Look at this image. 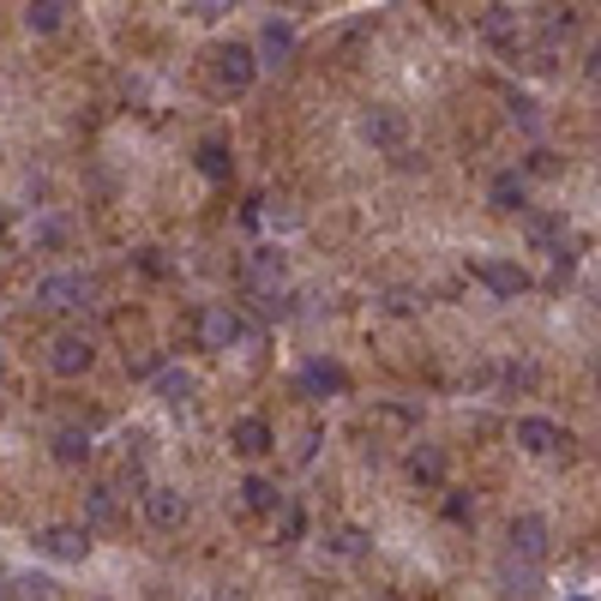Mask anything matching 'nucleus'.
Instances as JSON below:
<instances>
[{
	"label": "nucleus",
	"mask_w": 601,
	"mask_h": 601,
	"mask_svg": "<svg viewBox=\"0 0 601 601\" xmlns=\"http://www.w3.org/2000/svg\"><path fill=\"white\" fill-rule=\"evenodd\" d=\"M253 79H259V48H247V43L204 48V91L211 97H247Z\"/></svg>",
	"instance_id": "f257e3e1"
},
{
	"label": "nucleus",
	"mask_w": 601,
	"mask_h": 601,
	"mask_svg": "<svg viewBox=\"0 0 601 601\" xmlns=\"http://www.w3.org/2000/svg\"><path fill=\"white\" fill-rule=\"evenodd\" d=\"M31 301L43 307V313H85V307L97 301V283L85 271H48V277H36Z\"/></svg>",
	"instance_id": "f03ea898"
},
{
	"label": "nucleus",
	"mask_w": 601,
	"mask_h": 601,
	"mask_svg": "<svg viewBox=\"0 0 601 601\" xmlns=\"http://www.w3.org/2000/svg\"><path fill=\"white\" fill-rule=\"evenodd\" d=\"M43 361H48V374L55 379H85L91 374V361H97V337L91 331H55V337H48V349H43Z\"/></svg>",
	"instance_id": "7ed1b4c3"
},
{
	"label": "nucleus",
	"mask_w": 601,
	"mask_h": 601,
	"mask_svg": "<svg viewBox=\"0 0 601 601\" xmlns=\"http://www.w3.org/2000/svg\"><path fill=\"white\" fill-rule=\"evenodd\" d=\"M31 547L43 559H55V566H85V559H91V530H85V523H43V530L31 535Z\"/></svg>",
	"instance_id": "20e7f679"
},
{
	"label": "nucleus",
	"mask_w": 601,
	"mask_h": 601,
	"mask_svg": "<svg viewBox=\"0 0 601 601\" xmlns=\"http://www.w3.org/2000/svg\"><path fill=\"white\" fill-rule=\"evenodd\" d=\"M505 542H511V559H523V566H542L547 547H554V530H547L542 511H517V517L505 523Z\"/></svg>",
	"instance_id": "39448f33"
},
{
	"label": "nucleus",
	"mask_w": 601,
	"mask_h": 601,
	"mask_svg": "<svg viewBox=\"0 0 601 601\" xmlns=\"http://www.w3.org/2000/svg\"><path fill=\"white\" fill-rule=\"evenodd\" d=\"M235 343H247V319H241L235 307H199V349L223 355V349H235Z\"/></svg>",
	"instance_id": "423d86ee"
},
{
	"label": "nucleus",
	"mask_w": 601,
	"mask_h": 601,
	"mask_svg": "<svg viewBox=\"0 0 601 601\" xmlns=\"http://www.w3.org/2000/svg\"><path fill=\"white\" fill-rule=\"evenodd\" d=\"M511 439H517L530 457H559V452H571V433L559 427V421H547V415H517Z\"/></svg>",
	"instance_id": "0eeeda50"
},
{
	"label": "nucleus",
	"mask_w": 601,
	"mask_h": 601,
	"mask_svg": "<svg viewBox=\"0 0 601 601\" xmlns=\"http://www.w3.org/2000/svg\"><path fill=\"white\" fill-rule=\"evenodd\" d=\"M138 505H145V523H151V530H181L187 511H193V505H187V493L169 488V481H151V488L138 493Z\"/></svg>",
	"instance_id": "6e6552de"
},
{
	"label": "nucleus",
	"mask_w": 601,
	"mask_h": 601,
	"mask_svg": "<svg viewBox=\"0 0 601 601\" xmlns=\"http://www.w3.org/2000/svg\"><path fill=\"white\" fill-rule=\"evenodd\" d=\"M241 271H247V289H253V296H271V301H277V289L289 283V265H283V253H277V247H253Z\"/></svg>",
	"instance_id": "1a4fd4ad"
},
{
	"label": "nucleus",
	"mask_w": 601,
	"mask_h": 601,
	"mask_svg": "<svg viewBox=\"0 0 601 601\" xmlns=\"http://www.w3.org/2000/svg\"><path fill=\"white\" fill-rule=\"evenodd\" d=\"M476 277H481V283H488V289H493V296H500V301H517V296H530V283H535V277L523 271L517 259H476Z\"/></svg>",
	"instance_id": "9d476101"
},
{
	"label": "nucleus",
	"mask_w": 601,
	"mask_h": 601,
	"mask_svg": "<svg viewBox=\"0 0 601 601\" xmlns=\"http://www.w3.org/2000/svg\"><path fill=\"white\" fill-rule=\"evenodd\" d=\"M229 452H241V457L277 452V427L265 415H235V421H229Z\"/></svg>",
	"instance_id": "9b49d317"
},
{
	"label": "nucleus",
	"mask_w": 601,
	"mask_h": 601,
	"mask_svg": "<svg viewBox=\"0 0 601 601\" xmlns=\"http://www.w3.org/2000/svg\"><path fill=\"white\" fill-rule=\"evenodd\" d=\"M301 398H343L349 391V374H343V361H325V355H313V361L296 374Z\"/></svg>",
	"instance_id": "f8f14e48"
},
{
	"label": "nucleus",
	"mask_w": 601,
	"mask_h": 601,
	"mask_svg": "<svg viewBox=\"0 0 601 601\" xmlns=\"http://www.w3.org/2000/svg\"><path fill=\"white\" fill-rule=\"evenodd\" d=\"M361 138H367L374 151H398L403 138H409L403 109H386V102H379V109H367V114H361Z\"/></svg>",
	"instance_id": "ddd939ff"
},
{
	"label": "nucleus",
	"mask_w": 601,
	"mask_h": 601,
	"mask_svg": "<svg viewBox=\"0 0 601 601\" xmlns=\"http://www.w3.org/2000/svg\"><path fill=\"white\" fill-rule=\"evenodd\" d=\"M488 204L500 216H530V175H517V169H500L488 181Z\"/></svg>",
	"instance_id": "4468645a"
},
{
	"label": "nucleus",
	"mask_w": 601,
	"mask_h": 601,
	"mask_svg": "<svg viewBox=\"0 0 601 601\" xmlns=\"http://www.w3.org/2000/svg\"><path fill=\"white\" fill-rule=\"evenodd\" d=\"M493 590H500V601H530L535 590H542V566H523V559H500V571H493Z\"/></svg>",
	"instance_id": "2eb2a0df"
},
{
	"label": "nucleus",
	"mask_w": 601,
	"mask_h": 601,
	"mask_svg": "<svg viewBox=\"0 0 601 601\" xmlns=\"http://www.w3.org/2000/svg\"><path fill=\"white\" fill-rule=\"evenodd\" d=\"M126 511H121V488L114 481H97V488H85V530H114Z\"/></svg>",
	"instance_id": "dca6fc26"
},
{
	"label": "nucleus",
	"mask_w": 601,
	"mask_h": 601,
	"mask_svg": "<svg viewBox=\"0 0 601 601\" xmlns=\"http://www.w3.org/2000/svg\"><path fill=\"white\" fill-rule=\"evenodd\" d=\"M296 60V24L289 19H265L259 31V67H289Z\"/></svg>",
	"instance_id": "f3484780"
},
{
	"label": "nucleus",
	"mask_w": 601,
	"mask_h": 601,
	"mask_svg": "<svg viewBox=\"0 0 601 601\" xmlns=\"http://www.w3.org/2000/svg\"><path fill=\"white\" fill-rule=\"evenodd\" d=\"M193 169L204 175V181H216V187H223L229 175H235V151H229V138H199Z\"/></svg>",
	"instance_id": "a211bd4d"
},
{
	"label": "nucleus",
	"mask_w": 601,
	"mask_h": 601,
	"mask_svg": "<svg viewBox=\"0 0 601 601\" xmlns=\"http://www.w3.org/2000/svg\"><path fill=\"white\" fill-rule=\"evenodd\" d=\"M403 469H409V481H415V488H439L445 493V452H439V445H415Z\"/></svg>",
	"instance_id": "6ab92c4d"
},
{
	"label": "nucleus",
	"mask_w": 601,
	"mask_h": 601,
	"mask_svg": "<svg viewBox=\"0 0 601 601\" xmlns=\"http://www.w3.org/2000/svg\"><path fill=\"white\" fill-rule=\"evenodd\" d=\"M241 505H247L253 517H277V511H283L289 500L277 493V481H271V476H247V481H241Z\"/></svg>",
	"instance_id": "aec40b11"
},
{
	"label": "nucleus",
	"mask_w": 601,
	"mask_h": 601,
	"mask_svg": "<svg viewBox=\"0 0 601 601\" xmlns=\"http://www.w3.org/2000/svg\"><path fill=\"white\" fill-rule=\"evenodd\" d=\"M48 452H55V464L85 469V464H91V452H97V445H91V433H85V427H60L55 439H48Z\"/></svg>",
	"instance_id": "412c9836"
},
{
	"label": "nucleus",
	"mask_w": 601,
	"mask_h": 601,
	"mask_svg": "<svg viewBox=\"0 0 601 601\" xmlns=\"http://www.w3.org/2000/svg\"><path fill=\"white\" fill-rule=\"evenodd\" d=\"M67 0H31V7H24V31L31 36H55L60 24H67Z\"/></svg>",
	"instance_id": "4be33fe9"
},
{
	"label": "nucleus",
	"mask_w": 601,
	"mask_h": 601,
	"mask_svg": "<svg viewBox=\"0 0 601 601\" xmlns=\"http://www.w3.org/2000/svg\"><path fill=\"white\" fill-rule=\"evenodd\" d=\"M151 386H157V398H163V403H193L199 379L187 374V367H157V379H151Z\"/></svg>",
	"instance_id": "5701e85b"
},
{
	"label": "nucleus",
	"mask_w": 601,
	"mask_h": 601,
	"mask_svg": "<svg viewBox=\"0 0 601 601\" xmlns=\"http://www.w3.org/2000/svg\"><path fill=\"white\" fill-rule=\"evenodd\" d=\"M481 31H488L500 48H517V12H511V7H488V12H481Z\"/></svg>",
	"instance_id": "b1692460"
},
{
	"label": "nucleus",
	"mask_w": 601,
	"mask_h": 601,
	"mask_svg": "<svg viewBox=\"0 0 601 601\" xmlns=\"http://www.w3.org/2000/svg\"><path fill=\"white\" fill-rule=\"evenodd\" d=\"M530 241H535V247H547V253H559V247H566V216L530 211Z\"/></svg>",
	"instance_id": "393cba45"
},
{
	"label": "nucleus",
	"mask_w": 601,
	"mask_h": 601,
	"mask_svg": "<svg viewBox=\"0 0 601 601\" xmlns=\"http://www.w3.org/2000/svg\"><path fill=\"white\" fill-rule=\"evenodd\" d=\"M439 517H445V523H457V530H464V523H476V493H469V488H445Z\"/></svg>",
	"instance_id": "a878e982"
},
{
	"label": "nucleus",
	"mask_w": 601,
	"mask_h": 601,
	"mask_svg": "<svg viewBox=\"0 0 601 601\" xmlns=\"http://www.w3.org/2000/svg\"><path fill=\"white\" fill-rule=\"evenodd\" d=\"M60 583L43 578V571H24V578H12V601H55Z\"/></svg>",
	"instance_id": "bb28decb"
},
{
	"label": "nucleus",
	"mask_w": 601,
	"mask_h": 601,
	"mask_svg": "<svg viewBox=\"0 0 601 601\" xmlns=\"http://www.w3.org/2000/svg\"><path fill=\"white\" fill-rule=\"evenodd\" d=\"M301 530H307L301 505H283V511H277V542H283V547H296V542H301Z\"/></svg>",
	"instance_id": "cd10ccee"
},
{
	"label": "nucleus",
	"mask_w": 601,
	"mask_h": 601,
	"mask_svg": "<svg viewBox=\"0 0 601 601\" xmlns=\"http://www.w3.org/2000/svg\"><path fill=\"white\" fill-rule=\"evenodd\" d=\"M331 547H337L343 559H355V554H367V535L361 530H337V542H331Z\"/></svg>",
	"instance_id": "c85d7f7f"
},
{
	"label": "nucleus",
	"mask_w": 601,
	"mask_h": 601,
	"mask_svg": "<svg viewBox=\"0 0 601 601\" xmlns=\"http://www.w3.org/2000/svg\"><path fill=\"white\" fill-rule=\"evenodd\" d=\"M138 265H145L151 277H163V271H169V265H163V253H157V247H138Z\"/></svg>",
	"instance_id": "c756f323"
},
{
	"label": "nucleus",
	"mask_w": 601,
	"mask_h": 601,
	"mask_svg": "<svg viewBox=\"0 0 601 601\" xmlns=\"http://www.w3.org/2000/svg\"><path fill=\"white\" fill-rule=\"evenodd\" d=\"M505 386H535V367L523 361V367H505Z\"/></svg>",
	"instance_id": "7c9ffc66"
},
{
	"label": "nucleus",
	"mask_w": 601,
	"mask_h": 601,
	"mask_svg": "<svg viewBox=\"0 0 601 601\" xmlns=\"http://www.w3.org/2000/svg\"><path fill=\"white\" fill-rule=\"evenodd\" d=\"M187 12H193V19H223L229 7H223V0H199V7H187Z\"/></svg>",
	"instance_id": "2f4dec72"
},
{
	"label": "nucleus",
	"mask_w": 601,
	"mask_h": 601,
	"mask_svg": "<svg viewBox=\"0 0 601 601\" xmlns=\"http://www.w3.org/2000/svg\"><path fill=\"white\" fill-rule=\"evenodd\" d=\"M583 73H590V79H596V85H601V43H596V48H590V60H583Z\"/></svg>",
	"instance_id": "473e14b6"
},
{
	"label": "nucleus",
	"mask_w": 601,
	"mask_h": 601,
	"mask_svg": "<svg viewBox=\"0 0 601 601\" xmlns=\"http://www.w3.org/2000/svg\"><path fill=\"white\" fill-rule=\"evenodd\" d=\"M596 386H601V361H596Z\"/></svg>",
	"instance_id": "72a5a7b5"
},
{
	"label": "nucleus",
	"mask_w": 601,
	"mask_h": 601,
	"mask_svg": "<svg viewBox=\"0 0 601 601\" xmlns=\"http://www.w3.org/2000/svg\"><path fill=\"white\" fill-rule=\"evenodd\" d=\"M571 601H583V596H571Z\"/></svg>",
	"instance_id": "f704fd0d"
}]
</instances>
